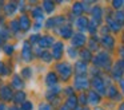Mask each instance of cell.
I'll use <instances>...</instances> for the list:
<instances>
[{"label": "cell", "instance_id": "cell-47", "mask_svg": "<svg viewBox=\"0 0 124 110\" xmlns=\"http://www.w3.org/2000/svg\"><path fill=\"white\" fill-rule=\"evenodd\" d=\"M119 110H124V101L120 102V106H119Z\"/></svg>", "mask_w": 124, "mask_h": 110}, {"label": "cell", "instance_id": "cell-38", "mask_svg": "<svg viewBox=\"0 0 124 110\" xmlns=\"http://www.w3.org/2000/svg\"><path fill=\"white\" fill-rule=\"evenodd\" d=\"M9 70L6 67V64L3 63V62H0V74L1 75H8Z\"/></svg>", "mask_w": 124, "mask_h": 110}, {"label": "cell", "instance_id": "cell-41", "mask_svg": "<svg viewBox=\"0 0 124 110\" xmlns=\"http://www.w3.org/2000/svg\"><path fill=\"white\" fill-rule=\"evenodd\" d=\"M64 93L67 94L68 97H72V95H75V89H73L72 86H70V87H65V89H64Z\"/></svg>", "mask_w": 124, "mask_h": 110}, {"label": "cell", "instance_id": "cell-30", "mask_svg": "<svg viewBox=\"0 0 124 110\" xmlns=\"http://www.w3.org/2000/svg\"><path fill=\"white\" fill-rule=\"evenodd\" d=\"M43 10L46 11L47 13H51V12H54V10H55V4L52 1H44L43 3Z\"/></svg>", "mask_w": 124, "mask_h": 110}, {"label": "cell", "instance_id": "cell-23", "mask_svg": "<svg viewBox=\"0 0 124 110\" xmlns=\"http://www.w3.org/2000/svg\"><path fill=\"white\" fill-rule=\"evenodd\" d=\"M81 58V60L85 62V63H88V62H92V59H93V55H92V51H89L88 48H84V50L80 51V55H79Z\"/></svg>", "mask_w": 124, "mask_h": 110}, {"label": "cell", "instance_id": "cell-1", "mask_svg": "<svg viewBox=\"0 0 124 110\" xmlns=\"http://www.w3.org/2000/svg\"><path fill=\"white\" fill-rule=\"evenodd\" d=\"M92 63H93V67H96V69H103V70H105V71H111L112 67H113L111 55L107 51H99L96 55H93Z\"/></svg>", "mask_w": 124, "mask_h": 110}, {"label": "cell", "instance_id": "cell-11", "mask_svg": "<svg viewBox=\"0 0 124 110\" xmlns=\"http://www.w3.org/2000/svg\"><path fill=\"white\" fill-rule=\"evenodd\" d=\"M115 38L112 36V35H104V36L100 38V44L103 46L104 48H107V50H112L113 47H115Z\"/></svg>", "mask_w": 124, "mask_h": 110}, {"label": "cell", "instance_id": "cell-19", "mask_svg": "<svg viewBox=\"0 0 124 110\" xmlns=\"http://www.w3.org/2000/svg\"><path fill=\"white\" fill-rule=\"evenodd\" d=\"M0 95H1V98L4 101H9L14 97V94H12V90L9 86H1L0 87Z\"/></svg>", "mask_w": 124, "mask_h": 110}, {"label": "cell", "instance_id": "cell-4", "mask_svg": "<svg viewBox=\"0 0 124 110\" xmlns=\"http://www.w3.org/2000/svg\"><path fill=\"white\" fill-rule=\"evenodd\" d=\"M72 87L75 90H79V91H85L91 87V80L87 77H75Z\"/></svg>", "mask_w": 124, "mask_h": 110}, {"label": "cell", "instance_id": "cell-7", "mask_svg": "<svg viewBox=\"0 0 124 110\" xmlns=\"http://www.w3.org/2000/svg\"><path fill=\"white\" fill-rule=\"evenodd\" d=\"M105 97L109 99H112V101H120L121 99V93L117 90V86L113 85V83H111V85L107 86V94H105Z\"/></svg>", "mask_w": 124, "mask_h": 110}, {"label": "cell", "instance_id": "cell-39", "mask_svg": "<svg viewBox=\"0 0 124 110\" xmlns=\"http://www.w3.org/2000/svg\"><path fill=\"white\" fill-rule=\"evenodd\" d=\"M32 109H33L32 102H24L22 105V107H20V110H32Z\"/></svg>", "mask_w": 124, "mask_h": 110}, {"label": "cell", "instance_id": "cell-27", "mask_svg": "<svg viewBox=\"0 0 124 110\" xmlns=\"http://www.w3.org/2000/svg\"><path fill=\"white\" fill-rule=\"evenodd\" d=\"M32 18L36 19V21H41L44 19V12L41 8H33L32 10Z\"/></svg>", "mask_w": 124, "mask_h": 110}, {"label": "cell", "instance_id": "cell-3", "mask_svg": "<svg viewBox=\"0 0 124 110\" xmlns=\"http://www.w3.org/2000/svg\"><path fill=\"white\" fill-rule=\"evenodd\" d=\"M56 70H57V74L60 75V78L63 80H68L71 78V75L73 74V69L68 62H60V63H57Z\"/></svg>", "mask_w": 124, "mask_h": 110}, {"label": "cell", "instance_id": "cell-26", "mask_svg": "<svg viewBox=\"0 0 124 110\" xmlns=\"http://www.w3.org/2000/svg\"><path fill=\"white\" fill-rule=\"evenodd\" d=\"M112 18L117 21L120 26H124V11H113L112 12Z\"/></svg>", "mask_w": 124, "mask_h": 110}, {"label": "cell", "instance_id": "cell-53", "mask_svg": "<svg viewBox=\"0 0 124 110\" xmlns=\"http://www.w3.org/2000/svg\"><path fill=\"white\" fill-rule=\"evenodd\" d=\"M121 40H123V46H124V34H123V36H121Z\"/></svg>", "mask_w": 124, "mask_h": 110}, {"label": "cell", "instance_id": "cell-2", "mask_svg": "<svg viewBox=\"0 0 124 110\" xmlns=\"http://www.w3.org/2000/svg\"><path fill=\"white\" fill-rule=\"evenodd\" d=\"M91 87H92V90H95L97 94H100L101 97L107 94V85H105V80H104V78H103L101 75L92 77Z\"/></svg>", "mask_w": 124, "mask_h": 110}, {"label": "cell", "instance_id": "cell-35", "mask_svg": "<svg viewBox=\"0 0 124 110\" xmlns=\"http://www.w3.org/2000/svg\"><path fill=\"white\" fill-rule=\"evenodd\" d=\"M9 28H11L12 32H17L20 30L19 21H17V20H11V23H9Z\"/></svg>", "mask_w": 124, "mask_h": 110}, {"label": "cell", "instance_id": "cell-45", "mask_svg": "<svg viewBox=\"0 0 124 110\" xmlns=\"http://www.w3.org/2000/svg\"><path fill=\"white\" fill-rule=\"evenodd\" d=\"M119 87H120V93H121V95H124V79H121L120 82H119Z\"/></svg>", "mask_w": 124, "mask_h": 110}, {"label": "cell", "instance_id": "cell-24", "mask_svg": "<svg viewBox=\"0 0 124 110\" xmlns=\"http://www.w3.org/2000/svg\"><path fill=\"white\" fill-rule=\"evenodd\" d=\"M99 42L100 40H97L96 36H92L91 39L88 40V50L92 51V52H99Z\"/></svg>", "mask_w": 124, "mask_h": 110}, {"label": "cell", "instance_id": "cell-31", "mask_svg": "<svg viewBox=\"0 0 124 110\" xmlns=\"http://www.w3.org/2000/svg\"><path fill=\"white\" fill-rule=\"evenodd\" d=\"M68 56H70V58H72V59H75V58H78L79 55H80V52H79L78 51V48H75V47H72V46H71V47H68Z\"/></svg>", "mask_w": 124, "mask_h": 110}, {"label": "cell", "instance_id": "cell-25", "mask_svg": "<svg viewBox=\"0 0 124 110\" xmlns=\"http://www.w3.org/2000/svg\"><path fill=\"white\" fill-rule=\"evenodd\" d=\"M99 24L100 23L95 21L93 19H89V24H88V30H87V31H88L92 36H95V35H96V32L99 31Z\"/></svg>", "mask_w": 124, "mask_h": 110}, {"label": "cell", "instance_id": "cell-36", "mask_svg": "<svg viewBox=\"0 0 124 110\" xmlns=\"http://www.w3.org/2000/svg\"><path fill=\"white\" fill-rule=\"evenodd\" d=\"M31 72H32V70L30 67H24V69H22V77L28 79V78H31Z\"/></svg>", "mask_w": 124, "mask_h": 110}, {"label": "cell", "instance_id": "cell-42", "mask_svg": "<svg viewBox=\"0 0 124 110\" xmlns=\"http://www.w3.org/2000/svg\"><path fill=\"white\" fill-rule=\"evenodd\" d=\"M39 110H52V107H51V105H48V103H41L40 107H39Z\"/></svg>", "mask_w": 124, "mask_h": 110}, {"label": "cell", "instance_id": "cell-32", "mask_svg": "<svg viewBox=\"0 0 124 110\" xmlns=\"http://www.w3.org/2000/svg\"><path fill=\"white\" fill-rule=\"evenodd\" d=\"M16 10L17 8H16V4H15V3H8V4L6 5V13L7 15H12Z\"/></svg>", "mask_w": 124, "mask_h": 110}, {"label": "cell", "instance_id": "cell-34", "mask_svg": "<svg viewBox=\"0 0 124 110\" xmlns=\"http://www.w3.org/2000/svg\"><path fill=\"white\" fill-rule=\"evenodd\" d=\"M111 5H112V8L115 11H121V8L124 7V1H121V0H115V1L111 3Z\"/></svg>", "mask_w": 124, "mask_h": 110}, {"label": "cell", "instance_id": "cell-5", "mask_svg": "<svg viewBox=\"0 0 124 110\" xmlns=\"http://www.w3.org/2000/svg\"><path fill=\"white\" fill-rule=\"evenodd\" d=\"M85 43H88V39H87V36L84 34H81V32H75L72 39H71V44L75 48L83 47V46H85Z\"/></svg>", "mask_w": 124, "mask_h": 110}, {"label": "cell", "instance_id": "cell-12", "mask_svg": "<svg viewBox=\"0 0 124 110\" xmlns=\"http://www.w3.org/2000/svg\"><path fill=\"white\" fill-rule=\"evenodd\" d=\"M64 52V43L63 42H56L52 46V58L54 59H60Z\"/></svg>", "mask_w": 124, "mask_h": 110}, {"label": "cell", "instance_id": "cell-43", "mask_svg": "<svg viewBox=\"0 0 124 110\" xmlns=\"http://www.w3.org/2000/svg\"><path fill=\"white\" fill-rule=\"evenodd\" d=\"M117 51H119V58L124 60V46H120V47L117 48Z\"/></svg>", "mask_w": 124, "mask_h": 110}, {"label": "cell", "instance_id": "cell-51", "mask_svg": "<svg viewBox=\"0 0 124 110\" xmlns=\"http://www.w3.org/2000/svg\"><path fill=\"white\" fill-rule=\"evenodd\" d=\"M78 110H89V109H88V107H87V106H85V107H79V109H78Z\"/></svg>", "mask_w": 124, "mask_h": 110}, {"label": "cell", "instance_id": "cell-50", "mask_svg": "<svg viewBox=\"0 0 124 110\" xmlns=\"http://www.w3.org/2000/svg\"><path fill=\"white\" fill-rule=\"evenodd\" d=\"M0 110H6V106H4V103H0Z\"/></svg>", "mask_w": 124, "mask_h": 110}, {"label": "cell", "instance_id": "cell-14", "mask_svg": "<svg viewBox=\"0 0 124 110\" xmlns=\"http://www.w3.org/2000/svg\"><path fill=\"white\" fill-rule=\"evenodd\" d=\"M60 36L64 38V39H72L73 36V30L70 24H64V26L60 27V31H59Z\"/></svg>", "mask_w": 124, "mask_h": 110}, {"label": "cell", "instance_id": "cell-29", "mask_svg": "<svg viewBox=\"0 0 124 110\" xmlns=\"http://www.w3.org/2000/svg\"><path fill=\"white\" fill-rule=\"evenodd\" d=\"M78 99H79V105L81 107H85L88 105V95L85 93H81L80 95H78Z\"/></svg>", "mask_w": 124, "mask_h": 110}, {"label": "cell", "instance_id": "cell-22", "mask_svg": "<svg viewBox=\"0 0 124 110\" xmlns=\"http://www.w3.org/2000/svg\"><path fill=\"white\" fill-rule=\"evenodd\" d=\"M83 12H85V11H84V7H83V3H75V4L72 5V15H75L76 18L83 16Z\"/></svg>", "mask_w": 124, "mask_h": 110}, {"label": "cell", "instance_id": "cell-9", "mask_svg": "<svg viewBox=\"0 0 124 110\" xmlns=\"http://www.w3.org/2000/svg\"><path fill=\"white\" fill-rule=\"evenodd\" d=\"M88 24H89V19L85 18V16H80V18H76L75 20V26L76 28L79 30V32L84 34V32L88 30Z\"/></svg>", "mask_w": 124, "mask_h": 110}, {"label": "cell", "instance_id": "cell-8", "mask_svg": "<svg viewBox=\"0 0 124 110\" xmlns=\"http://www.w3.org/2000/svg\"><path fill=\"white\" fill-rule=\"evenodd\" d=\"M105 26H108V28H109L111 32H120L121 28H123V26H120V24L112 18V15L105 16Z\"/></svg>", "mask_w": 124, "mask_h": 110}, {"label": "cell", "instance_id": "cell-10", "mask_svg": "<svg viewBox=\"0 0 124 110\" xmlns=\"http://www.w3.org/2000/svg\"><path fill=\"white\" fill-rule=\"evenodd\" d=\"M87 95H88V105H91V106H93V107L99 106L100 101H101V95H100V94H97L95 90H89L88 93H87Z\"/></svg>", "mask_w": 124, "mask_h": 110}, {"label": "cell", "instance_id": "cell-46", "mask_svg": "<svg viewBox=\"0 0 124 110\" xmlns=\"http://www.w3.org/2000/svg\"><path fill=\"white\" fill-rule=\"evenodd\" d=\"M4 40H6V38H4L3 35H1V32H0V44H3Z\"/></svg>", "mask_w": 124, "mask_h": 110}, {"label": "cell", "instance_id": "cell-13", "mask_svg": "<svg viewBox=\"0 0 124 110\" xmlns=\"http://www.w3.org/2000/svg\"><path fill=\"white\" fill-rule=\"evenodd\" d=\"M33 54H32V48H31L30 43L28 42H24V44H23V50H22V58L24 59L25 62H30L31 59H32Z\"/></svg>", "mask_w": 124, "mask_h": 110}, {"label": "cell", "instance_id": "cell-33", "mask_svg": "<svg viewBox=\"0 0 124 110\" xmlns=\"http://www.w3.org/2000/svg\"><path fill=\"white\" fill-rule=\"evenodd\" d=\"M14 99H15L16 103H22L23 105V103H24V99H25V94L23 93V91H19V93L14 97Z\"/></svg>", "mask_w": 124, "mask_h": 110}, {"label": "cell", "instance_id": "cell-17", "mask_svg": "<svg viewBox=\"0 0 124 110\" xmlns=\"http://www.w3.org/2000/svg\"><path fill=\"white\" fill-rule=\"evenodd\" d=\"M55 43H56V42H55L54 36H51V35H46V36H41V38H40V40H39V44H40V47H44V48L51 47V46H54Z\"/></svg>", "mask_w": 124, "mask_h": 110}, {"label": "cell", "instance_id": "cell-21", "mask_svg": "<svg viewBox=\"0 0 124 110\" xmlns=\"http://www.w3.org/2000/svg\"><path fill=\"white\" fill-rule=\"evenodd\" d=\"M57 80H59V78H57V74H56V72L51 71V72H48V74H47V77H46V83L49 86V87H51V86L57 85Z\"/></svg>", "mask_w": 124, "mask_h": 110}, {"label": "cell", "instance_id": "cell-28", "mask_svg": "<svg viewBox=\"0 0 124 110\" xmlns=\"http://www.w3.org/2000/svg\"><path fill=\"white\" fill-rule=\"evenodd\" d=\"M12 86L16 89H22L23 86H24V82L22 80V77L20 75H15L14 78H12Z\"/></svg>", "mask_w": 124, "mask_h": 110}, {"label": "cell", "instance_id": "cell-18", "mask_svg": "<svg viewBox=\"0 0 124 110\" xmlns=\"http://www.w3.org/2000/svg\"><path fill=\"white\" fill-rule=\"evenodd\" d=\"M65 106L68 107L70 110H78L79 109V99L76 95H72V97H68L67 101H65Z\"/></svg>", "mask_w": 124, "mask_h": 110}, {"label": "cell", "instance_id": "cell-44", "mask_svg": "<svg viewBox=\"0 0 124 110\" xmlns=\"http://www.w3.org/2000/svg\"><path fill=\"white\" fill-rule=\"evenodd\" d=\"M38 40H40V36H39V35H32V36L30 38V43H36Z\"/></svg>", "mask_w": 124, "mask_h": 110}, {"label": "cell", "instance_id": "cell-20", "mask_svg": "<svg viewBox=\"0 0 124 110\" xmlns=\"http://www.w3.org/2000/svg\"><path fill=\"white\" fill-rule=\"evenodd\" d=\"M19 26H20V30H23V31H28L31 27V20L30 18H28L27 15H22L19 19Z\"/></svg>", "mask_w": 124, "mask_h": 110}, {"label": "cell", "instance_id": "cell-49", "mask_svg": "<svg viewBox=\"0 0 124 110\" xmlns=\"http://www.w3.org/2000/svg\"><path fill=\"white\" fill-rule=\"evenodd\" d=\"M9 110H20L19 107H16V106H11L9 107Z\"/></svg>", "mask_w": 124, "mask_h": 110}, {"label": "cell", "instance_id": "cell-52", "mask_svg": "<svg viewBox=\"0 0 124 110\" xmlns=\"http://www.w3.org/2000/svg\"><path fill=\"white\" fill-rule=\"evenodd\" d=\"M93 110H104V109H103V107H100V106H97V107H95Z\"/></svg>", "mask_w": 124, "mask_h": 110}, {"label": "cell", "instance_id": "cell-37", "mask_svg": "<svg viewBox=\"0 0 124 110\" xmlns=\"http://www.w3.org/2000/svg\"><path fill=\"white\" fill-rule=\"evenodd\" d=\"M41 59H44L47 63H49V62L52 60V54L48 52V51H44V52L41 54Z\"/></svg>", "mask_w": 124, "mask_h": 110}, {"label": "cell", "instance_id": "cell-48", "mask_svg": "<svg viewBox=\"0 0 124 110\" xmlns=\"http://www.w3.org/2000/svg\"><path fill=\"white\" fill-rule=\"evenodd\" d=\"M59 110H70V109H68V107L65 106V105H63V106H60V109H59Z\"/></svg>", "mask_w": 124, "mask_h": 110}, {"label": "cell", "instance_id": "cell-16", "mask_svg": "<svg viewBox=\"0 0 124 110\" xmlns=\"http://www.w3.org/2000/svg\"><path fill=\"white\" fill-rule=\"evenodd\" d=\"M123 74H124L123 70H121L116 63L113 64L112 70H111V78H112L113 80H116V82H120V80L123 79Z\"/></svg>", "mask_w": 124, "mask_h": 110}, {"label": "cell", "instance_id": "cell-6", "mask_svg": "<svg viewBox=\"0 0 124 110\" xmlns=\"http://www.w3.org/2000/svg\"><path fill=\"white\" fill-rule=\"evenodd\" d=\"M88 63L83 60H78L75 63L73 67V71H75V77H87V72H88Z\"/></svg>", "mask_w": 124, "mask_h": 110}, {"label": "cell", "instance_id": "cell-54", "mask_svg": "<svg viewBox=\"0 0 124 110\" xmlns=\"http://www.w3.org/2000/svg\"><path fill=\"white\" fill-rule=\"evenodd\" d=\"M123 8H124V7H123Z\"/></svg>", "mask_w": 124, "mask_h": 110}, {"label": "cell", "instance_id": "cell-40", "mask_svg": "<svg viewBox=\"0 0 124 110\" xmlns=\"http://www.w3.org/2000/svg\"><path fill=\"white\" fill-rule=\"evenodd\" d=\"M3 51L7 54V55H11L12 51H14V46H11V44H6V46L3 47Z\"/></svg>", "mask_w": 124, "mask_h": 110}, {"label": "cell", "instance_id": "cell-15", "mask_svg": "<svg viewBox=\"0 0 124 110\" xmlns=\"http://www.w3.org/2000/svg\"><path fill=\"white\" fill-rule=\"evenodd\" d=\"M91 16L95 21L100 23L101 19H103V8L100 7V5H93V7L91 8Z\"/></svg>", "mask_w": 124, "mask_h": 110}]
</instances>
